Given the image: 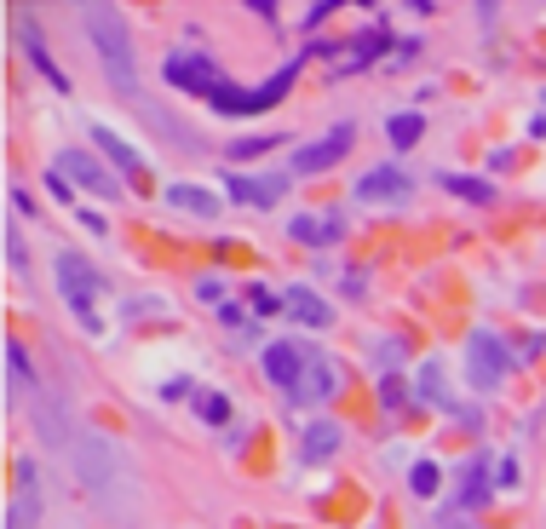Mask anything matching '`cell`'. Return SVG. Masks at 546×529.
<instances>
[{"instance_id": "obj_1", "label": "cell", "mask_w": 546, "mask_h": 529, "mask_svg": "<svg viewBox=\"0 0 546 529\" xmlns=\"http://www.w3.org/2000/svg\"><path fill=\"white\" fill-rule=\"evenodd\" d=\"M87 35H92V46H98V64H104V75L115 81V92H138V64H133V41H127L121 12L104 6V0H92L87 6Z\"/></svg>"}, {"instance_id": "obj_2", "label": "cell", "mask_w": 546, "mask_h": 529, "mask_svg": "<svg viewBox=\"0 0 546 529\" xmlns=\"http://www.w3.org/2000/svg\"><path fill=\"white\" fill-rule=\"evenodd\" d=\"M58 294L75 305V317H81V328H87V334H98V328H104V322H98V305H92V299L104 294V276L92 271L87 259L58 253Z\"/></svg>"}, {"instance_id": "obj_3", "label": "cell", "mask_w": 546, "mask_h": 529, "mask_svg": "<svg viewBox=\"0 0 546 529\" xmlns=\"http://www.w3.org/2000/svg\"><path fill=\"white\" fill-rule=\"evenodd\" d=\"M294 75H299V64H282L271 75V81H265V87H253V92H242V87H225V81H219V87L207 92V104H213V110H225V115H253V110H271V104H282V92L294 87Z\"/></svg>"}, {"instance_id": "obj_4", "label": "cell", "mask_w": 546, "mask_h": 529, "mask_svg": "<svg viewBox=\"0 0 546 529\" xmlns=\"http://www.w3.org/2000/svg\"><path fill=\"white\" fill-rule=\"evenodd\" d=\"M115 449L104 443V437H92V432H81L75 437V472H81V483H87L98 501H115Z\"/></svg>"}, {"instance_id": "obj_5", "label": "cell", "mask_w": 546, "mask_h": 529, "mask_svg": "<svg viewBox=\"0 0 546 529\" xmlns=\"http://www.w3.org/2000/svg\"><path fill=\"white\" fill-rule=\"evenodd\" d=\"M506 368H512L506 345L495 340L489 328H478V334L466 340V374H472V386H478V391H495L506 380Z\"/></svg>"}, {"instance_id": "obj_6", "label": "cell", "mask_w": 546, "mask_h": 529, "mask_svg": "<svg viewBox=\"0 0 546 529\" xmlns=\"http://www.w3.org/2000/svg\"><path fill=\"white\" fill-rule=\"evenodd\" d=\"M52 173H58V179H75L81 190H92V196H115V179L87 156V150H64V156L52 161Z\"/></svg>"}, {"instance_id": "obj_7", "label": "cell", "mask_w": 546, "mask_h": 529, "mask_svg": "<svg viewBox=\"0 0 546 529\" xmlns=\"http://www.w3.org/2000/svg\"><path fill=\"white\" fill-rule=\"evenodd\" d=\"M351 121H345V127H334V133L328 138H317V144H299L294 150V173H322V167H334V161L345 156V150H351Z\"/></svg>"}, {"instance_id": "obj_8", "label": "cell", "mask_w": 546, "mask_h": 529, "mask_svg": "<svg viewBox=\"0 0 546 529\" xmlns=\"http://www.w3.org/2000/svg\"><path fill=\"white\" fill-rule=\"evenodd\" d=\"M334 386H340L334 363H328V357H311V351H305V374H299V386L288 391V397H294L299 409H311V403H328V397H334Z\"/></svg>"}, {"instance_id": "obj_9", "label": "cell", "mask_w": 546, "mask_h": 529, "mask_svg": "<svg viewBox=\"0 0 546 529\" xmlns=\"http://www.w3.org/2000/svg\"><path fill=\"white\" fill-rule=\"evenodd\" d=\"M357 202H409V173L397 167H374L357 179Z\"/></svg>"}, {"instance_id": "obj_10", "label": "cell", "mask_w": 546, "mask_h": 529, "mask_svg": "<svg viewBox=\"0 0 546 529\" xmlns=\"http://www.w3.org/2000/svg\"><path fill=\"white\" fill-rule=\"evenodd\" d=\"M265 374H271V386L294 391V386H299V374H305V351H299L294 340L265 345Z\"/></svg>"}, {"instance_id": "obj_11", "label": "cell", "mask_w": 546, "mask_h": 529, "mask_svg": "<svg viewBox=\"0 0 546 529\" xmlns=\"http://www.w3.org/2000/svg\"><path fill=\"white\" fill-rule=\"evenodd\" d=\"M282 305H288V317H299L305 328H334V305L322 294H311V288H288Z\"/></svg>"}, {"instance_id": "obj_12", "label": "cell", "mask_w": 546, "mask_h": 529, "mask_svg": "<svg viewBox=\"0 0 546 529\" xmlns=\"http://www.w3.org/2000/svg\"><path fill=\"white\" fill-rule=\"evenodd\" d=\"M167 81H173V87H196L207 98V92L219 87V75H213V64H207V58H196V52H184V58H173V64H167Z\"/></svg>"}, {"instance_id": "obj_13", "label": "cell", "mask_w": 546, "mask_h": 529, "mask_svg": "<svg viewBox=\"0 0 546 529\" xmlns=\"http://www.w3.org/2000/svg\"><path fill=\"white\" fill-rule=\"evenodd\" d=\"M167 207L196 213V219H213V213H219V196H213V190H202V184H167Z\"/></svg>"}, {"instance_id": "obj_14", "label": "cell", "mask_w": 546, "mask_h": 529, "mask_svg": "<svg viewBox=\"0 0 546 529\" xmlns=\"http://www.w3.org/2000/svg\"><path fill=\"white\" fill-rule=\"evenodd\" d=\"M334 449H340V426L334 420H311L305 437H299V460H328Z\"/></svg>"}, {"instance_id": "obj_15", "label": "cell", "mask_w": 546, "mask_h": 529, "mask_svg": "<svg viewBox=\"0 0 546 529\" xmlns=\"http://www.w3.org/2000/svg\"><path fill=\"white\" fill-rule=\"evenodd\" d=\"M294 242H311V248H328L334 236H340V219H311V213H299L294 225H288Z\"/></svg>"}, {"instance_id": "obj_16", "label": "cell", "mask_w": 546, "mask_h": 529, "mask_svg": "<svg viewBox=\"0 0 546 529\" xmlns=\"http://www.w3.org/2000/svg\"><path fill=\"white\" fill-rule=\"evenodd\" d=\"M92 138L104 144V156H115V167H121L127 179H133V184H144V161H138L133 150H127V144H121V138L110 133V127H92Z\"/></svg>"}, {"instance_id": "obj_17", "label": "cell", "mask_w": 546, "mask_h": 529, "mask_svg": "<svg viewBox=\"0 0 546 529\" xmlns=\"http://www.w3.org/2000/svg\"><path fill=\"white\" fill-rule=\"evenodd\" d=\"M23 41H29V58H35V69H41V75H46V81H52L58 92H69V75H64L58 64H52V52L41 46V35H35V23H23Z\"/></svg>"}, {"instance_id": "obj_18", "label": "cell", "mask_w": 546, "mask_h": 529, "mask_svg": "<svg viewBox=\"0 0 546 529\" xmlns=\"http://www.w3.org/2000/svg\"><path fill=\"white\" fill-rule=\"evenodd\" d=\"M282 196V179H230V202H276Z\"/></svg>"}, {"instance_id": "obj_19", "label": "cell", "mask_w": 546, "mask_h": 529, "mask_svg": "<svg viewBox=\"0 0 546 529\" xmlns=\"http://www.w3.org/2000/svg\"><path fill=\"white\" fill-rule=\"evenodd\" d=\"M196 414H202L207 426H225L230 420V397L225 391H196Z\"/></svg>"}, {"instance_id": "obj_20", "label": "cell", "mask_w": 546, "mask_h": 529, "mask_svg": "<svg viewBox=\"0 0 546 529\" xmlns=\"http://www.w3.org/2000/svg\"><path fill=\"white\" fill-rule=\"evenodd\" d=\"M35 518H41V501H35V489H23L6 512V529H35Z\"/></svg>"}, {"instance_id": "obj_21", "label": "cell", "mask_w": 546, "mask_h": 529, "mask_svg": "<svg viewBox=\"0 0 546 529\" xmlns=\"http://www.w3.org/2000/svg\"><path fill=\"white\" fill-rule=\"evenodd\" d=\"M478 501H489V478H483V466L472 460L466 466V489H460V512H472Z\"/></svg>"}, {"instance_id": "obj_22", "label": "cell", "mask_w": 546, "mask_h": 529, "mask_svg": "<svg viewBox=\"0 0 546 529\" xmlns=\"http://www.w3.org/2000/svg\"><path fill=\"white\" fill-rule=\"evenodd\" d=\"M420 127H426L420 115H391V121H386L391 144H403V150H409V144H420Z\"/></svg>"}, {"instance_id": "obj_23", "label": "cell", "mask_w": 546, "mask_h": 529, "mask_svg": "<svg viewBox=\"0 0 546 529\" xmlns=\"http://www.w3.org/2000/svg\"><path fill=\"white\" fill-rule=\"evenodd\" d=\"M449 190H455V196H466V202H489V196H495V190H489V184L483 179H466V173H449Z\"/></svg>"}, {"instance_id": "obj_24", "label": "cell", "mask_w": 546, "mask_h": 529, "mask_svg": "<svg viewBox=\"0 0 546 529\" xmlns=\"http://www.w3.org/2000/svg\"><path fill=\"white\" fill-rule=\"evenodd\" d=\"M437 483H443V478H437L432 460H414V472H409V489H414V495H437Z\"/></svg>"}, {"instance_id": "obj_25", "label": "cell", "mask_w": 546, "mask_h": 529, "mask_svg": "<svg viewBox=\"0 0 546 529\" xmlns=\"http://www.w3.org/2000/svg\"><path fill=\"white\" fill-rule=\"evenodd\" d=\"M271 144H276V133H253V138H236V144H230V156H265Z\"/></svg>"}, {"instance_id": "obj_26", "label": "cell", "mask_w": 546, "mask_h": 529, "mask_svg": "<svg viewBox=\"0 0 546 529\" xmlns=\"http://www.w3.org/2000/svg\"><path fill=\"white\" fill-rule=\"evenodd\" d=\"M6 363H12V380H29V357H23L18 340H6Z\"/></svg>"}, {"instance_id": "obj_27", "label": "cell", "mask_w": 546, "mask_h": 529, "mask_svg": "<svg viewBox=\"0 0 546 529\" xmlns=\"http://www.w3.org/2000/svg\"><path fill=\"white\" fill-rule=\"evenodd\" d=\"M420 397H426V403H437V397H443V374H437V368H426V374H420Z\"/></svg>"}, {"instance_id": "obj_28", "label": "cell", "mask_w": 546, "mask_h": 529, "mask_svg": "<svg viewBox=\"0 0 546 529\" xmlns=\"http://www.w3.org/2000/svg\"><path fill=\"white\" fill-rule=\"evenodd\" d=\"M6 259H12V271H23V265H29V253H23L18 230H6Z\"/></svg>"}]
</instances>
